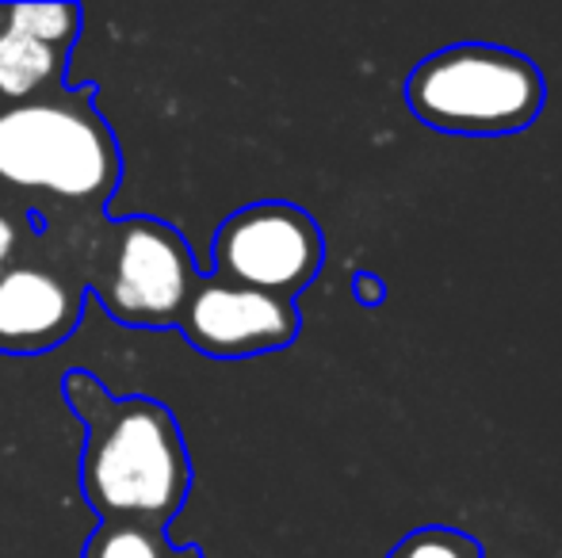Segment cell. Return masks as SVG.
<instances>
[{"mask_svg":"<svg viewBox=\"0 0 562 558\" xmlns=\"http://www.w3.org/2000/svg\"><path fill=\"white\" fill-rule=\"evenodd\" d=\"M200 269L188 241L157 218H126L115 230L112 264L100 280V303L123 326H177L192 298Z\"/></svg>","mask_w":562,"mask_h":558,"instance_id":"obj_5","label":"cell"},{"mask_svg":"<svg viewBox=\"0 0 562 558\" xmlns=\"http://www.w3.org/2000/svg\"><path fill=\"white\" fill-rule=\"evenodd\" d=\"M61 73H66V50L15 35L0 23V107L50 96L61 89Z\"/></svg>","mask_w":562,"mask_h":558,"instance_id":"obj_8","label":"cell"},{"mask_svg":"<svg viewBox=\"0 0 562 558\" xmlns=\"http://www.w3.org/2000/svg\"><path fill=\"white\" fill-rule=\"evenodd\" d=\"M211 261L218 280L295 303L326 264V238L295 203H249L218 226Z\"/></svg>","mask_w":562,"mask_h":558,"instance_id":"obj_4","label":"cell"},{"mask_svg":"<svg viewBox=\"0 0 562 558\" xmlns=\"http://www.w3.org/2000/svg\"><path fill=\"white\" fill-rule=\"evenodd\" d=\"M352 295L360 298L363 306H379L386 298V287H383V280L379 276H371V272H356V280H352Z\"/></svg>","mask_w":562,"mask_h":558,"instance_id":"obj_13","label":"cell"},{"mask_svg":"<svg viewBox=\"0 0 562 558\" xmlns=\"http://www.w3.org/2000/svg\"><path fill=\"white\" fill-rule=\"evenodd\" d=\"M0 23L15 35H27L54 50H69L81 31V8L77 4H8L0 8Z\"/></svg>","mask_w":562,"mask_h":558,"instance_id":"obj_9","label":"cell"},{"mask_svg":"<svg viewBox=\"0 0 562 558\" xmlns=\"http://www.w3.org/2000/svg\"><path fill=\"white\" fill-rule=\"evenodd\" d=\"M177 329L203 356L245 360L288 349L303 329V318L291 298L237 287L218 276H200Z\"/></svg>","mask_w":562,"mask_h":558,"instance_id":"obj_6","label":"cell"},{"mask_svg":"<svg viewBox=\"0 0 562 558\" xmlns=\"http://www.w3.org/2000/svg\"><path fill=\"white\" fill-rule=\"evenodd\" d=\"M386 558H486V547L471 532L448 528V524H425L402 536Z\"/></svg>","mask_w":562,"mask_h":558,"instance_id":"obj_11","label":"cell"},{"mask_svg":"<svg viewBox=\"0 0 562 558\" xmlns=\"http://www.w3.org/2000/svg\"><path fill=\"white\" fill-rule=\"evenodd\" d=\"M15 249H20V226H15V218L0 207V272L8 269V261L15 257Z\"/></svg>","mask_w":562,"mask_h":558,"instance_id":"obj_12","label":"cell"},{"mask_svg":"<svg viewBox=\"0 0 562 558\" xmlns=\"http://www.w3.org/2000/svg\"><path fill=\"white\" fill-rule=\"evenodd\" d=\"M119 141L89 89L0 107V187L100 207L119 184Z\"/></svg>","mask_w":562,"mask_h":558,"instance_id":"obj_2","label":"cell"},{"mask_svg":"<svg viewBox=\"0 0 562 558\" xmlns=\"http://www.w3.org/2000/svg\"><path fill=\"white\" fill-rule=\"evenodd\" d=\"M66 402L85 421V501L104 524L165 532L192 490V463L177 418L157 398H115L85 372L66 379Z\"/></svg>","mask_w":562,"mask_h":558,"instance_id":"obj_1","label":"cell"},{"mask_svg":"<svg viewBox=\"0 0 562 558\" xmlns=\"http://www.w3.org/2000/svg\"><path fill=\"white\" fill-rule=\"evenodd\" d=\"M406 107L440 135L505 138L540 119L548 81L528 54L494 43H456L417 61Z\"/></svg>","mask_w":562,"mask_h":558,"instance_id":"obj_3","label":"cell"},{"mask_svg":"<svg viewBox=\"0 0 562 558\" xmlns=\"http://www.w3.org/2000/svg\"><path fill=\"white\" fill-rule=\"evenodd\" d=\"M81 558H200L195 551L169 547L161 528L146 524H100L89 536Z\"/></svg>","mask_w":562,"mask_h":558,"instance_id":"obj_10","label":"cell"},{"mask_svg":"<svg viewBox=\"0 0 562 558\" xmlns=\"http://www.w3.org/2000/svg\"><path fill=\"white\" fill-rule=\"evenodd\" d=\"M81 321V295L61 276L35 264L0 272V352L38 356L69 341Z\"/></svg>","mask_w":562,"mask_h":558,"instance_id":"obj_7","label":"cell"}]
</instances>
